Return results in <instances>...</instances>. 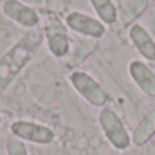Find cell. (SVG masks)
I'll return each mask as SVG.
<instances>
[{
	"label": "cell",
	"mask_w": 155,
	"mask_h": 155,
	"mask_svg": "<svg viewBox=\"0 0 155 155\" xmlns=\"http://www.w3.org/2000/svg\"><path fill=\"white\" fill-rule=\"evenodd\" d=\"M0 124H2V114H0Z\"/></svg>",
	"instance_id": "4fadbf2b"
},
{
	"label": "cell",
	"mask_w": 155,
	"mask_h": 155,
	"mask_svg": "<svg viewBox=\"0 0 155 155\" xmlns=\"http://www.w3.org/2000/svg\"><path fill=\"white\" fill-rule=\"evenodd\" d=\"M42 30L49 52L54 57L67 56L70 52V38L61 19L54 14H46Z\"/></svg>",
	"instance_id": "7a4b0ae2"
},
{
	"label": "cell",
	"mask_w": 155,
	"mask_h": 155,
	"mask_svg": "<svg viewBox=\"0 0 155 155\" xmlns=\"http://www.w3.org/2000/svg\"><path fill=\"white\" fill-rule=\"evenodd\" d=\"M14 136L35 144H51L54 140V132L49 127L27 120H16L10 125Z\"/></svg>",
	"instance_id": "5b68a950"
},
{
	"label": "cell",
	"mask_w": 155,
	"mask_h": 155,
	"mask_svg": "<svg viewBox=\"0 0 155 155\" xmlns=\"http://www.w3.org/2000/svg\"><path fill=\"white\" fill-rule=\"evenodd\" d=\"M74 88L94 106H104L107 101V93L94 78L83 71H74L70 75Z\"/></svg>",
	"instance_id": "277c9868"
},
{
	"label": "cell",
	"mask_w": 155,
	"mask_h": 155,
	"mask_svg": "<svg viewBox=\"0 0 155 155\" xmlns=\"http://www.w3.org/2000/svg\"><path fill=\"white\" fill-rule=\"evenodd\" d=\"M42 41L44 30L41 27L29 29L0 57V95L33 60L40 51Z\"/></svg>",
	"instance_id": "6da1fadb"
},
{
	"label": "cell",
	"mask_w": 155,
	"mask_h": 155,
	"mask_svg": "<svg viewBox=\"0 0 155 155\" xmlns=\"http://www.w3.org/2000/svg\"><path fill=\"white\" fill-rule=\"evenodd\" d=\"M5 151H7V155H29L23 140L14 135L8 136L5 140Z\"/></svg>",
	"instance_id": "7c38bea8"
},
{
	"label": "cell",
	"mask_w": 155,
	"mask_h": 155,
	"mask_svg": "<svg viewBox=\"0 0 155 155\" xmlns=\"http://www.w3.org/2000/svg\"><path fill=\"white\" fill-rule=\"evenodd\" d=\"M129 38L134 42L135 48L144 59L155 61V42L148 31L140 25H134L129 29Z\"/></svg>",
	"instance_id": "9c48e42d"
},
{
	"label": "cell",
	"mask_w": 155,
	"mask_h": 155,
	"mask_svg": "<svg viewBox=\"0 0 155 155\" xmlns=\"http://www.w3.org/2000/svg\"><path fill=\"white\" fill-rule=\"evenodd\" d=\"M2 11L8 19L26 29H34L40 25L41 21L40 14L37 12L35 8L19 0H4L2 3Z\"/></svg>",
	"instance_id": "8992f818"
},
{
	"label": "cell",
	"mask_w": 155,
	"mask_h": 155,
	"mask_svg": "<svg viewBox=\"0 0 155 155\" xmlns=\"http://www.w3.org/2000/svg\"><path fill=\"white\" fill-rule=\"evenodd\" d=\"M155 134V110H151L148 114L143 117V120L135 128L132 140L136 146H143L154 136Z\"/></svg>",
	"instance_id": "30bf717a"
},
{
	"label": "cell",
	"mask_w": 155,
	"mask_h": 155,
	"mask_svg": "<svg viewBox=\"0 0 155 155\" xmlns=\"http://www.w3.org/2000/svg\"><path fill=\"white\" fill-rule=\"evenodd\" d=\"M129 74L143 93L148 97H155V74L148 65L139 60H134L129 64Z\"/></svg>",
	"instance_id": "ba28073f"
},
{
	"label": "cell",
	"mask_w": 155,
	"mask_h": 155,
	"mask_svg": "<svg viewBox=\"0 0 155 155\" xmlns=\"http://www.w3.org/2000/svg\"><path fill=\"white\" fill-rule=\"evenodd\" d=\"M65 25L74 31L91 38H101L106 31L105 25L101 21L80 11H72L68 14L65 18Z\"/></svg>",
	"instance_id": "52a82bcc"
},
{
	"label": "cell",
	"mask_w": 155,
	"mask_h": 155,
	"mask_svg": "<svg viewBox=\"0 0 155 155\" xmlns=\"http://www.w3.org/2000/svg\"><path fill=\"white\" fill-rule=\"evenodd\" d=\"M90 3L104 23L113 25L117 22V8L112 0H90Z\"/></svg>",
	"instance_id": "8fae6325"
},
{
	"label": "cell",
	"mask_w": 155,
	"mask_h": 155,
	"mask_svg": "<svg viewBox=\"0 0 155 155\" xmlns=\"http://www.w3.org/2000/svg\"><path fill=\"white\" fill-rule=\"evenodd\" d=\"M99 125H101L107 140L113 144V147H116L117 150H125L129 147L131 139H129L128 132H127L121 118L112 109L105 107L101 110Z\"/></svg>",
	"instance_id": "3957f363"
}]
</instances>
